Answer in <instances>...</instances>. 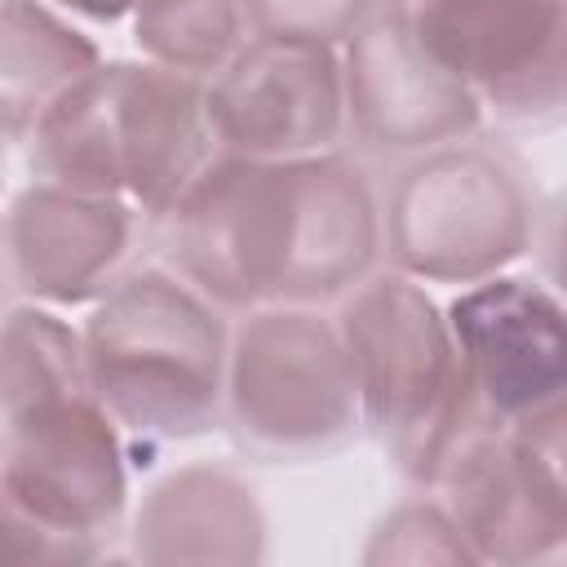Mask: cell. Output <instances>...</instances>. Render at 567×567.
<instances>
[{"instance_id": "6da1fadb", "label": "cell", "mask_w": 567, "mask_h": 567, "mask_svg": "<svg viewBox=\"0 0 567 567\" xmlns=\"http://www.w3.org/2000/svg\"><path fill=\"white\" fill-rule=\"evenodd\" d=\"M168 261L213 306H310L350 292L381 252V208L337 151H217L164 213Z\"/></svg>"}, {"instance_id": "7a4b0ae2", "label": "cell", "mask_w": 567, "mask_h": 567, "mask_svg": "<svg viewBox=\"0 0 567 567\" xmlns=\"http://www.w3.org/2000/svg\"><path fill=\"white\" fill-rule=\"evenodd\" d=\"M124 434L93 399L80 332L49 306L0 319V487L75 558H97L128 496Z\"/></svg>"}, {"instance_id": "3957f363", "label": "cell", "mask_w": 567, "mask_h": 567, "mask_svg": "<svg viewBox=\"0 0 567 567\" xmlns=\"http://www.w3.org/2000/svg\"><path fill=\"white\" fill-rule=\"evenodd\" d=\"M213 155L204 80L159 62H97L31 133L44 182L120 195L142 217H164Z\"/></svg>"}, {"instance_id": "277c9868", "label": "cell", "mask_w": 567, "mask_h": 567, "mask_svg": "<svg viewBox=\"0 0 567 567\" xmlns=\"http://www.w3.org/2000/svg\"><path fill=\"white\" fill-rule=\"evenodd\" d=\"M93 399L133 452L190 439L226 412L230 332L177 270H128L93 301L80 332Z\"/></svg>"}, {"instance_id": "5b68a950", "label": "cell", "mask_w": 567, "mask_h": 567, "mask_svg": "<svg viewBox=\"0 0 567 567\" xmlns=\"http://www.w3.org/2000/svg\"><path fill=\"white\" fill-rule=\"evenodd\" d=\"M350 354L359 425H368L390 461L434 483L452 447L474 430L470 385L443 310L421 279L377 275L359 279L337 315Z\"/></svg>"}, {"instance_id": "8992f818", "label": "cell", "mask_w": 567, "mask_h": 567, "mask_svg": "<svg viewBox=\"0 0 567 567\" xmlns=\"http://www.w3.org/2000/svg\"><path fill=\"white\" fill-rule=\"evenodd\" d=\"M532 230L536 199L523 173L470 137L408 164L381 208V244L408 279H487L527 252Z\"/></svg>"}, {"instance_id": "52a82bcc", "label": "cell", "mask_w": 567, "mask_h": 567, "mask_svg": "<svg viewBox=\"0 0 567 567\" xmlns=\"http://www.w3.org/2000/svg\"><path fill=\"white\" fill-rule=\"evenodd\" d=\"M239 443L270 461H306L359 430V394L337 323L306 306L252 310L226 354V412Z\"/></svg>"}, {"instance_id": "ba28073f", "label": "cell", "mask_w": 567, "mask_h": 567, "mask_svg": "<svg viewBox=\"0 0 567 567\" xmlns=\"http://www.w3.org/2000/svg\"><path fill=\"white\" fill-rule=\"evenodd\" d=\"M447 518L474 558L536 563L563 549V408L496 430L474 425L434 478Z\"/></svg>"}, {"instance_id": "9c48e42d", "label": "cell", "mask_w": 567, "mask_h": 567, "mask_svg": "<svg viewBox=\"0 0 567 567\" xmlns=\"http://www.w3.org/2000/svg\"><path fill=\"white\" fill-rule=\"evenodd\" d=\"M421 49L478 106L518 124H554L567 102V0H412Z\"/></svg>"}, {"instance_id": "30bf717a", "label": "cell", "mask_w": 567, "mask_h": 567, "mask_svg": "<svg viewBox=\"0 0 567 567\" xmlns=\"http://www.w3.org/2000/svg\"><path fill=\"white\" fill-rule=\"evenodd\" d=\"M474 425H523L563 408L567 328L558 297L527 275H487L447 306Z\"/></svg>"}, {"instance_id": "8fae6325", "label": "cell", "mask_w": 567, "mask_h": 567, "mask_svg": "<svg viewBox=\"0 0 567 567\" xmlns=\"http://www.w3.org/2000/svg\"><path fill=\"white\" fill-rule=\"evenodd\" d=\"M204 111L217 151L292 159L332 151L346 128V84L332 44L244 40L208 80Z\"/></svg>"}, {"instance_id": "7c38bea8", "label": "cell", "mask_w": 567, "mask_h": 567, "mask_svg": "<svg viewBox=\"0 0 567 567\" xmlns=\"http://www.w3.org/2000/svg\"><path fill=\"white\" fill-rule=\"evenodd\" d=\"M346 124L377 151H439L465 142L483 106L412 35L408 9L368 13L346 35Z\"/></svg>"}, {"instance_id": "4fadbf2b", "label": "cell", "mask_w": 567, "mask_h": 567, "mask_svg": "<svg viewBox=\"0 0 567 567\" xmlns=\"http://www.w3.org/2000/svg\"><path fill=\"white\" fill-rule=\"evenodd\" d=\"M137 213L120 195H84L40 177L9 204L0 230L4 266L44 306L97 301L128 275Z\"/></svg>"}, {"instance_id": "5bb4252c", "label": "cell", "mask_w": 567, "mask_h": 567, "mask_svg": "<svg viewBox=\"0 0 567 567\" xmlns=\"http://www.w3.org/2000/svg\"><path fill=\"white\" fill-rule=\"evenodd\" d=\"M252 487L221 465L168 474L133 518V554L151 563H252L261 554Z\"/></svg>"}, {"instance_id": "9a60e30c", "label": "cell", "mask_w": 567, "mask_h": 567, "mask_svg": "<svg viewBox=\"0 0 567 567\" xmlns=\"http://www.w3.org/2000/svg\"><path fill=\"white\" fill-rule=\"evenodd\" d=\"M97 66V44L35 0H0V133H35L49 106Z\"/></svg>"}, {"instance_id": "2e32d148", "label": "cell", "mask_w": 567, "mask_h": 567, "mask_svg": "<svg viewBox=\"0 0 567 567\" xmlns=\"http://www.w3.org/2000/svg\"><path fill=\"white\" fill-rule=\"evenodd\" d=\"M133 31L146 62L208 80L239 44V0H133Z\"/></svg>"}, {"instance_id": "e0dca14e", "label": "cell", "mask_w": 567, "mask_h": 567, "mask_svg": "<svg viewBox=\"0 0 567 567\" xmlns=\"http://www.w3.org/2000/svg\"><path fill=\"white\" fill-rule=\"evenodd\" d=\"M239 13L252 35L341 44L372 13V0H239Z\"/></svg>"}, {"instance_id": "ac0fdd59", "label": "cell", "mask_w": 567, "mask_h": 567, "mask_svg": "<svg viewBox=\"0 0 567 567\" xmlns=\"http://www.w3.org/2000/svg\"><path fill=\"white\" fill-rule=\"evenodd\" d=\"M58 4H66V9H75V13H89V18H124L128 9H133V0H58Z\"/></svg>"}]
</instances>
